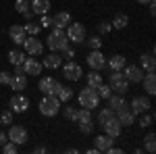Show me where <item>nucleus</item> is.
Wrapping results in <instances>:
<instances>
[{"label":"nucleus","mask_w":156,"mask_h":154,"mask_svg":"<svg viewBox=\"0 0 156 154\" xmlns=\"http://www.w3.org/2000/svg\"><path fill=\"white\" fill-rule=\"evenodd\" d=\"M69 38L65 34V29H58V27H54L52 29V34L46 38V46L50 50H56V52H62V50H67L69 48Z\"/></svg>","instance_id":"1"},{"label":"nucleus","mask_w":156,"mask_h":154,"mask_svg":"<svg viewBox=\"0 0 156 154\" xmlns=\"http://www.w3.org/2000/svg\"><path fill=\"white\" fill-rule=\"evenodd\" d=\"M77 100H79V106L83 108H96L100 104V96H98L96 88H90V85H85L83 90H79V94H77Z\"/></svg>","instance_id":"2"},{"label":"nucleus","mask_w":156,"mask_h":154,"mask_svg":"<svg viewBox=\"0 0 156 154\" xmlns=\"http://www.w3.org/2000/svg\"><path fill=\"white\" fill-rule=\"evenodd\" d=\"M37 106H40V113H42L44 117H56L58 110H60V100L52 94H44V98L40 100Z\"/></svg>","instance_id":"3"},{"label":"nucleus","mask_w":156,"mask_h":154,"mask_svg":"<svg viewBox=\"0 0 156 154\" xmlns=\"http://www.w3.org/2000/svg\"><path fill=\"white\" fill-rule=\"evenodd\" d=\"M65 34L69 38V42H73V44H83L85 38H87L85 25L83 23H73V21L65 27Z\"/></svg>","instance_id":"4"},{"label":"nucleus","mask_w":156,"mask_h":154,"mask_svg":"<svg viewBox=\"0 0 156 154\" xmlns=\"http://www.w3.org/2000/svg\"><path fill=\"white\" fill-rule=\"evenodd\" d=\"M108 85H110V90H115V92L121 94V96H125L129 92V81L123 77L121 71H112L108 75Z\"/></svg>","instance_id":"5"},{"label":"nucleus","mask_w":156,"mask_h":154,"mask_svg":"<svg viewBox=\"0 0 156 154\" xmlns=\"http://www.w3.org/2000/svg\"><path fill=\"white\" fill-rule=\"evenodd\" d=\"M21 46H23L27 56H40V54L44 52V44L37 40V36H27Z\"/></svg>","instance_id":"6"},{"label":"nucleus","mask_w":156,"mask_h":154,"mask_svg":"<svg viewBox=\"0 0 156 154\" xmlns=\"http://www.w3.org/2000/svg\"><path fill=\"white\" fill-rule=\"evenodd\" d=\"M6 138H9L12 144H17V146H23V144H27V140H29L27 129H25L23 125H11V129H9V133H6Z\"/></svg>","instance_id":"7"},{"label":"nucleus","mask_w":156,"mask_h":154,"mask_svg":"<svg viewBox=\"0 0 156 154\" xmlns=\"http://www.w3.org/2000/svg\"><path fill=\"white\" fill-rule=\"evenodd\" d=\"M121 73H123V77L129 83H140L144 79V69H142L140 65H125V67L121 69Z\"/></svg>","instance_id":"8"},{"label":"nucleus","mask_w":156,"mask_h":154,"mask_svg":"<svg viewBox=\"0 0 156 154\" xmlns=\"http://www.w3.org/2000/svg\"><path fill=\"white\" fill-rule=\"evenodd\" d=\"M85 63H87L90 69H94V71H102V69L106 67V56H104L100 50H90V54L85 56Z\"/></svg>","instance_id":"9"},{"label":"nucleus","mask_w":156,"mask_h":154,"mask_svg":"<svg viewBox=\"0 0 156 154\" xmlns=\"http://www.w3.org/2000/svg\"><path fill=\"white\" fill-rule=\"evenodd\" d=\"M115 117L119 119V123L123 125V127H129V125L135 123V117H137V115L129 108V104H123L119 110H115Z\"/></svg>","instance_id":"10"},{"label":"nucleus","mask_w":156,"mask_h":154,"mask_svg":"<svg viewBox=\"0 0 156 154\" xmlns=\"http://www.w3.org/2000/svg\"><path fill=\"white\" fill-rule=\"evenodd\" d=\"M62 75H65V79H69V81H79L81 79V67L75 63V60H67V65H62Z\"/></svg>","instance_id":"11"},{"label":"nucleus","mask_w":156,"mask_h":154,"mask_svg":"<svg viewBox=\"0 0 156 154\" xmlns=\"http://www.w3.org/2000/svg\"><path fill=\"white\" fill-rule=\"evenodd\" d=\"M135 115H142V113H148L150 108H152V102H150V98L148 96H135L131 100V104H129Z\"/></svg>","instance_id":"12"},{"label":"nucleus","mask_w":156,"mask_h":154,"mask_svg":"<svg viewBox=\"0 0 156 154\" xmlns=\"http://www.w3.org/2000/svg\"><path fill=\"white\" fill-rule=\"evenodd\" d=\"M23 71L27 73V75H34V77H37L40 73L44 71V65H42V60H37L36 56H27L23 63Z\"/></svg>","instance_id":"13"},{"label":"nucleus","mask_w":156,"mask_h":154,"mask_svg":"<svg viewBox=\"0 0 156 154\" xmlns=\"http://www.w3.org/2000/svg\"><path fill=\"white\" fill-rule=\"evenodd\" d=\"M102 129H104V133H106V135H110V138H115V140H117V138L121 135L123 125L119 123V119H117V117H110L106 123L102 125Z\"/></svg>","instance_id":"14"},{"label":"nucleus","mask_w":156,"mask_h":154,"mask_svg":"<svg viewBox=\"0 0 156 154\" xmlns=\"http://www.w3.org/2000/svg\"><path fill=\"white\" fill-rule=\"evenodd\" d=\"M29 108V98L23 94H15L11 98V110L12 113H25Z\"/></svg>","instance_id":"15"},{"label":"nucleus","mask_w":156,"mask_h":154,"mask_svg":"<svg viewBox=\"0 0 156 154\" xmlns=\"http://www.w3.org/2000/svg\"><path fill=\"white\" fill-rule=\"evenodd\" d=\"M52 96H56L60 102H69L73 98V90L69 88V85H62L60 81H56V85H54V94Z\"/></svg>","instance_id":"16"},{"label":"nucleus","mask_w":156,"mask_h":154,"mask_svg":"<svg viewBox=\"0 0 156 154\" xmlns=\"http://www.w3.org/2000/svg\"><path fill=\"white\" fill-rule=\"evenodd\" d=\"M9 36H11V40L17 44V46H21V44L25 42V38H27V34H25V27H23V25H11Z\"/></svg>","instance_id":"17"},{"label":"nucleus","mask_w":156,"mask_h":154,"mask_svg":"<svg viewBox=\"0 0 156 154\" xmlns=\"http://www.w3.org/2000/svg\"><path fill=\"white\" fill-rule=\"evenodd\" d=\"M60 63H62V56H60V52H56V50H50V54H46L44 56V67L46 69H58Z\"/></svg>","instance_id":"18"},{"label":"nucleus","mask_w":156,"mask_h":154,"mask_svg":"<svg viewBox=\"0 0 156 154\" xmlns=\"http://www.w3.org/2000/svg\"><path fill=\"white\" fill-rule=\"evenodd\" d=\"M112 142H115V138L102 133V135H96V138H94V148H96L98 152H106L108 148L112 146Z\"/></svg>","instance_id":"19"},{"label":"nucleus","mask_w":156,"mask_h":154,"mask_svg":"<svg viewBox=\"0 0 156 154\" xmlns=\"http://www.w3.org/2000/svg\"><path fill=\"white\" fill-rule=\"evenodd\" d=\"M29 6H31V11L36 15H46L50 11V6H52V2L50 0H29Z\"/></svg>","instance_id":"20"},{"label":"nucleus","mask_w":156,"mask_h":154,"mask_svg":"<svg viewBox=\"0 0 156 154\" xmlns=\"http://www.w3.org/2000/svg\"><path fill=\"white\" fill-rule=\"evenodd\" d=\"M140 67L144 69L146 73H154L156 69V60H154V54H140Z\"/></svg>","instance_id":"21"},{"label":"nucleus","mask_w":156,"mask_h":154,"mask_svg":"<svg viewBox=\"0 0 156 154\" xmlns=\"http://www.w3.org/2000/svg\"><path fill=\"white\" fill-rule=\"evenodd\" d=\"M69 23H71V15H69V13H65V11L56 13V15L52 17V27H58V29H65V27H67Z\"/></svg>","instance_id":"22"},{"label":"nucleus","mask_w":156,"mask_h":154,"mask_svg":"<svg viewBox=\"0 0 156 154\" xmlns=\"http://www.w3.org/2000/svg\"><path fill=\"white\" fill-rule=\"evenodd\" d=\"M140 83H144V90H146V94H148V96H154L156 94V75H154V73H146L144 79H142Z\"/></svg>","instance_id":"23"},{"label":"nucleus","mask_w":156,"mask_h":154,"mask_svg":"<svg viewBox=\"0 0 156 154\" xmlns=\"http://www.w3.org/2000/svg\"><path fill=\"white\" fill-rule=\"evenodd\" d=\"M54 85H56L54 77H42L40 83H37V88H40L42 94H54Z\"/></svg>","instance_id":"24"},{"label":"nucleus","mask_w":156,"mask_h":154,"mask_svg":"<svg viewBox=\"0 0 156 154\" xmlns=\"http://www.w3.org/2000/svg\"><path fill=\"white\" fill-rule=\"evenodd\" d=\"M125 65H127V60H125V56H121V54H112L110 60H106V67L110 71H121Z\"/></svg>","instance_id":"25"},{"label":"nucleus","mask_w":156,"mask_h":154,"mask_svg":"<svg viewBox=\"0 0 156 154\" xmlns=\"http://www.w3.org/2000/svg\"><path fill=\"white\" fill-rule=\"evenodd\" d=\"M25 59H27V54H25V50H19V48H15L9 52V63L11 65H23Z\"/></svg>","instance_id":"26"},{"label":"nucleus","mask_w":156,"mask_h":154,"mask_svg":"<svg viewBox=\"0 0 156 154\" xmlns=\"http://www.w3.org/2000/svg\"><path fill=\"white\" fill-rule=\"evenodd\" d=\"M9 85H11V90H15V92H21V90L27 88V77L25 75H12Z\"/></svg>","instance_id":"27"},{"label":"nucleus","mask_w":156,"mask_h":154,"mask_svg":"<svg viewBox=\"0 0 156 154\" xmlns=\"http://www.w3.org/2000/svg\"><path fill=\"white\" fill-rule=\"evenodd\" d=\"M106 102H108V108H112V110H119L123 104H127L125 102V96H121V94H110L106 98Z\"/></svg>","instance_id":"28"},{"label":"nucleus","mask_w":156,"mask_h":154,"mask_svg":"<svg viewBox=\"0 0 156 154\" xmlns=\"http://www.w3.org/2000/svg\"><path fill=\"white\" fill-rule=\"evenodd\" d=\"M110 25H112V29H125V27L129 25V17H127L125 13H119V15L112 19V23H110Z\"/></svg>","instance_id":"29"},{"label":"nucleus","mask_w":156,"mask_h":154,"mask_svg":"<svg viewBox=\"0 0 156 154\" xmlns=\"http://www.w3.org/2000/svg\"><path fill=\"white\" fill-rule=\"evenodd\" d=\"M110 117H115V110L106 106V108H102V110H98V115H96V123L100 125V127H102V125H104V123H106Z\"/></svg>","instance_id":"30"},{"label":"nucleus","mask_w":156,"mask_h":154,"mask_svg":"<svg viewBox=\"0 0 156 154\" xmlns=\"http://www.w3.org/2000/svg\"><path fill=\"white\" fill-rule=\"evenodd\" d=\"M144 142H146V152L154 154L156 152V135H154V131H150V133L146 135Z\"/></svg>","instance_id":"31"},{"label":"nucleus","mask_w":156,"mask_h":154,"mask_svg":"<svg viewBox=\"0 0 156 154\" xmlns=\"http://www.w3.org/2000/svg\"><path fill=\"white\" fill-rule=\"evenodd\" d=\"M102 81H104V79H102V75L98 71L92 69V73H87V85H90V88H98Z\"/></svg>","instance_id":"32"},{"label":"nucleus","mask_w":156,"mask_h":154,"mask_svg":"<svg viewBox=\"0 0 156 154\" xmlns=\"http://www.w3.org/2000/svg\"><path fill=\"white\" fill-rule=\"evenodd\" d=\"M154 123V113H142L140 115V121H137V125L144 129V127H150Z\"/></svg>","instance_id":"33"},{"label":"nucleus","mask_w":156,"mask_h":154,"mask_svg":"<svg viewBox=\"0 0 156 154\" xmlns=\"http://www.w3.org/2000/svg\"><path fill=\"white\" fill-rule=\"evenodd\" d=\"M85 44L90 46V50H100V48H102V38L100 36H90V38H85Z\"/></svg>","instance_id":"34"},{"label":"nucleus","mask_w":156,"mask_h":154,"mask_svg":"<svg viewBox=\"0 0 156 154\" xmlns=\"http://www.w3.org/2000/svg\"><path fill=\"white\" fill-rule=\"evenodd\" d=\"M23 27H25V34H27V36H37V34L42 31V27L37 23H34V21H25Z\"/></svg>","instance_id":"35"},{"label":"nucleus","mask_w":156,"mask_h":154,"mask_svg":"<svg viewBox=\"0 0 156 154\" xmlns=\"http://www.w3.org/2000/svg\"><path fill=\"white\" fill-rule=\"evenodd\" d=\"M85 121H94L92 110H90V108H81V110H77V121H75V123H85Z\"/></svg>","instance_id":"36"},{"label":"nucleus","mask_w":156,"mask_h":154,"mask_svg":"<svg viewBox=\"0 0 156 154\" xmlns=\"http://www.w3.org/2000/svg\"><path fill=\"white\" fill-rule=\"evenodd\" d=\"M96 92H98V96H100V100H106L108 96L112 94V90H110V85H108V83H100V85H98L96 88Z\"/></svg>","instance_id":"37"},{"label":"nucleus","mask_w":156,"mask_h":154,"mask_svg":"<svg viewBox=\"0 0 156 154\" xmlns=\"http://www.w3.org/2000/svg\"><path fill=\"white\" fill-rule=\"evenodd\" d=\"M62 115H65V119L67 121H77V108L75 106H65V110H62Z\"/></svg>","instance_id":"38"},{"label":"nucleus","mask_w":156,"mask_h":154,"mask_svg":"<svg viewBox=\"0 0 156 154\" xmlns=\"http://www.w3.org/2000/svg\"><path fill=\"white\" fill-rule=\"evenodd\" d=\"M29 9H31V6H29V0H15V11L17 13L23 15V13H27Z\"/></svg>","instance_id":"39"},{"label":"nucleus","mask_w":156,"mask_h":154,"mask_svg":"<svg viewBox=\"0 0 156 154\" xmlns=\"http://www.w3.org/2000/svg\"><path fill=\"white\" fill-rule=\"evenodd\" d=\"M37 25H40L42 29H48V27H52V17H50L48 13H46V15H40V21H37Z\"/></svg>","instance_id":"40"},{"label":"nucleus","mask_w":156,"mask_h":154,"mask_svg":"<svg viewBox=\"0 0 156 154\" xmlns=\"http://www.w3.org/2000/svg\"><path fill=\"white\" fill-rule=\"evenodd\" d=\"M2 152H4V154H17V152H19V146L12 144L11 140H9L6 144H2Z\"/></svg>","instance_id":"41"},{"label":"nucleus","mask_w":156,"mask_h":154,"mask_svg":"<svg viewBox=\"0 0 156 154\" xmlns=\"http://www.w3.org/2000/svg\"><path fill=\"white\" fill-rule=\"evenodd\" d=\"M79 131L83 135H90L94 131V121H85V123H79Z\"/></svg>","instance_id":"42"},{"label":"nucleus","mask_w":156,"mask_h":154,"mask_svg":"<svg viewBox=\"0 0 156 154\" xmlns=\"http://www.w3.org/2000/svg\"><path fill=\"white\" fill-rule=\"evenodd\" d=\"M12 123V110H4L0 115V125H11Z\"/></svg>","instance_id":"43"},{"label":"nucleus","mask_w":156,"mask_h":154,"mask_svg":"<svg viewBox=\"0 0 156 154\" xmlns=\"http://www.w3.org/2000/svg\"><path fill=\"white\" fill-rule=\"evenodd\" d=\"M110 29H112V25L108 23V21H102V23L98 25V31H100V36H104V34H110Z\"/></svg>","instance_id":"44"},{"label":"nucleus","mask_w":156,"mask_h":154,"mask_svg":"<svg viewBox=\"0 0 156 154\" xmlns=\"http://www.w3.org/2000/svg\"><path fill=\"white\" fill-rule=\"evenodd\" d=\"M11 73L9 71H0V83H2V85H9V83H11Z\"/></svg>","instance_id":"45"},{"label":"nucleus","mask_w":156,"mask_h":154,"mask_svg":"<svg viewBox=\"0 0 156 154\" xmlns=\"http://www.w3.org/2000/svg\"><path fill=\"white\" fill-rule=\"evenodd\" d=\"M62 54H65L62 59H67V60H73V59H75V50H73L71 46L67 48V50H62Z\"/></svg>","instance_id":"46"},{"label":"nucleus","mask_w":156,"mask_h":154,"mask_svg":"<svg viewBox=\"0 0 156 154\" xmlns=\"http://www.w3.org/2000/svg\"><path fill=\"white\" fill-rule=\"evenodd\" d=\"M106 152H108V154H123V148H115V146H110Z\"/></svg>","instance_id":"47"},{"label":"nucleus","mask_w":156,"mask_h":154,"mask_svg":"<svg viewBox=\"0 0 156 154\" xmlns=\"http://www.w3.org/2000/svg\"><path fill=\"white\" fill-rule=\"evenodd\" d=\"M23 17H25V21H31V19L36 17V13H34V11H31V9H29V11H27V13H23Z\"/></svg>","instance_id":"48"},{"label":"nucleus","mask_w":156,"mask_h":154,"mask_svg":"<svg viewBox=\"0 0 156 154\" xmlns=\"http://www.w3.org/2000/svg\"><path fill=\"white\" fill-rule=\"evenodd\" d=\"M6 142H9L6 133H4V131H0V146H2V144H6Z\"/></svg>","instance_id":"49"},{"label":"nucleus","mask_w":156,"mask_h":154,"mask_svg":"<svg viewBox=\"0 0 156 154\" xmlns=\"http://www.w3.org/2000/svg\"><path fill=\"white\" fill-rule=\"evenodd\" d=\"M148 4H150V15L154 17V13H156V2L152 0V2H148Z\"/></svg>","instance_id":"50"},{"label":"nucleus","mask_w":156,"mask_h":154,"mask_svg":"<svg viewBox=\"0 0 156 154\" xmlns=\"http://www.w3.org/2000/svg\"><path fill=\"white\" fill-rule=\"evenodd\" d=\"M34 152H40V154H42V152H46V146H37Z\"/></svg>","instance_id":"51"},{"label":"nucleus","mask_w":156,"mask_h":154,"mask_svg":"<svg viewBox=\"0 0 156 154\" xmlns=\"http://www.w3.org/2000/svg\"><path fill=\"white\" fill-rule=\"evenodd\" d=\"M140 4H148V2H152V0H137Z\"/></svg>","instance_id":"52"}]
</instances>
